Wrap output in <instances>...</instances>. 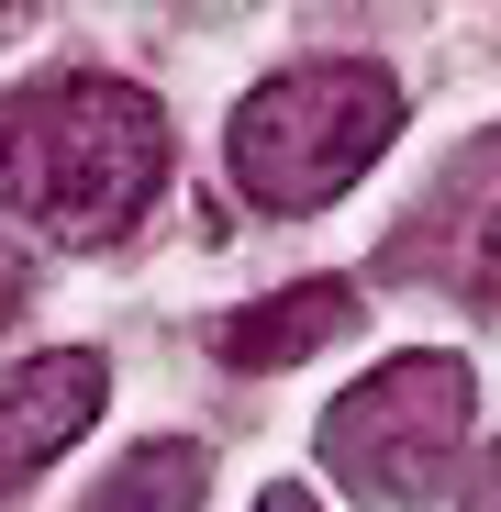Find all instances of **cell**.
I'll return each mask as SVG.
<instances>
[{"label":"cell","instance_id":"9","mask_svg":"<svg viewBox=\"0 0 501 512\" xmlns=\"http://www.w3.org/2000/svg\"><path fill=\"white\" fill-rule=\"evenodd\" d=\"M23 312V268H12V256H0V323H12Z\"/></svg>","mask_w":501,"mask_h":512},{"label":"cell","instance_id":"2","mask_svg":"<svg viewBox=\"0 0 501 512\" xmlns=\"http://www.w3.org/2000/svg\"><path fill=\"white\" fill-rule=\"evenodd\" d=\"M390 134H401L390 67H368V56H312V67H279L268 90H245L223 156H234V179H245L257 212L301 223V212H323V201H346L368 167H379Z\"/></svg>","mask_w":501,"mask_h":512},{"label":"cell","instance_id":"6","mask_svg":"<svg viewBox=\"0 0 501 512\" xmlns=\"http://www.w3.org/2000/svg\"><path fill=\"white\" fill-rule=\"evenodd\" d=\"M78 512H201V446H179V435H156V446H134Z\"/></svg>","mask_w":501,"mask_h":512},{"label":"cell","instance_id":"4","mask_svg":"<svg viewBox=\"0 0 501 512\" xmlns=\"http://www.w3.org/2000/svg\"><path fill=\"white\" fill-rule=\"evenodd\" d=\"M101 390H112V368H101L90 346L23 357L12 379H0V501H23V479H34L45 457H67V446L101 423Z\"/></svg>","mask_w":501,"mask_h":512},{"label":"cell","instance_id":"10","mask_svg":"<svg viewBox=\"0 0 501 512\" xmlns=\"http://www.w3.org/2000/svg\"><path fill=\"white\" fill-rule=\"evenodd\" d=\"M257 512H312V490H290V479H279V490H268Z\"/></svg>","mask_w":501,"mask_h":512},{"label":"cell","instance_id":"11","mask_svg":"<svg viewBox=\"0 0 501 512\" xmlns=\"http://www.w3.org/2000/svg\"><path fill=\"white\" fill-rule=\"evenodd\" d=\"M0 34H12V12H0Z\"/></svg>","mask_w":501,"mask_h":512},{"label":"cell","instance_id":"7","mask_svg":"<svg viewBox=\"0 0 501 512\" xmlns=\"http://www.w3.org/2000/svg\"><path fill=\"white\" fill-rule=\"evenodd\" d=\"M457 279H468V301L501 323V190H479L468 223H457Z\"/></svg>","mask_w":501,"mask_h":512},{"label":"cell","instance_id":"8","mask_svg":"<svg viewBox=\"0 0 501 512\" xmlns=\"http://www.w3.org/2000/svg\"><path fill=\"white\" fill-rule=\"evenodd\" d=\"M468 512H501V457H490V468L468 479Z\"/></svg>","mask_w":501,"mask_h":512},{"label":"cell","instance_id":"1","mask_svg":"<svg viewBox=\"0 0 501 512\" xmlns=\"http://www.w3.org/2000/svg\"><path fill=\"white\" fill-rule=\"evenodd\" d=\"M167 190V112L134 78H45L0 101V201L56 245H101Z\"/></svg>","mask_w":501,"mask_h":512},{"label":"cell","instance_id":"3","mask_svg":"<svg viewBox=\"0 0 501 512\" xmlns=\"http://www.w3.org/2000/svg\"><path fill=\"white\" fill-rule=\"evenodd\" d=\"M468 412H479V379H468L457 357H424V346H412V357L368 368L346 401L323 412V457L346 468V490L412 512V501H435V479L457 468Z\"/></svg>","mask_w":501,"mask_h":512},{"label":"cell","instance_id":"5","mask_svg":"<svg viewBox=\"0 0 501 512\" xmlns=\"http://www.w3.org/2000/svg\"><path fill=\"white\" fill-rule=\"evenodd\" d=\"M346 323H357V290H346V279H301V290H279V301L223 312V323H212V357H223V368H290V357L334 346Z\"/></svg>","mask_w":501,"mask_h":512}]
</instances>
